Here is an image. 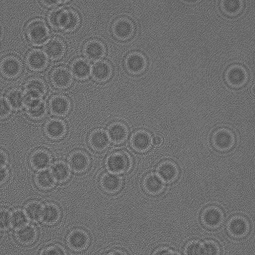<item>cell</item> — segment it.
Instances as JSON below:
<instances>
[{
    "instance_id": "42",
    "label": "cell",
    "mask_w": 255,
    "mask_h": 255,
    "mask_svg": "<svg viewBox=\"0 0 255 255\" xmlns=\"http://www.w3.org/2000/svg\"><path fill=\"white\" fill-rule=\"evenodd\" d=\"M11 223V215L5 209H0V227L6 228Z\"/></svg>"
},
{
    "instance_id": "3",
    "label": "cell",
    "mask_w": 255,
    "mask_h": 255,
    "mask_svg": "<svg viewBox=\"0 0 255 255\" xmlns=\"http://www.w3.org/2000/svg\"><path fill=\"white\" fill-rule=\"evenodd\" d=\"M211 142L216 150L226 152L233 148L236 142V137L231 130L226 128H221L213 132Z\"/></svg>"
},
{
    "instance_id": "13",
    "label": "cell",
    "mask_w": 255,
    "mask_h": 255,
    "mask_svg": "<svg viewBox=\"0 0 255 255\" xmlns=\"http://www.w3.org/2000/svg\"><path fill=\"white\" fill-rule=\"evenodd\" d=\"M67 127L65 123L58 119L48 120L44 126L45 136L50 140H58L66 135Z\"/></svg>"
},
{
    "instance_id": "47",
    "label": "cell",
    "mask_w": 255,
    "mask_h": 255,
    "mask_svg": "<svg viewBox=\"0 0 255 255\" xmlns=\"http://www.w3.org/2000/svg\"><path fill=\"white\" fill-rule=\"evenodd\" d=\"M152 142L155 146L159 147L163 144V139L160 135H156L152 139Z\"/></svg>"
},
{
    "instance_id": "46",
    "label": "cell",
    "mask_w": 255,
    "mask_h": 255,
    "mask_svg": "<svg viewBox=\"0 0 255 255\" xmlns=\"http://www.w3.org/2000/svg\"><path fill=\"white\" fill-rule=\"evenodd\" d=\"M62 2V1L59 0H42L40 1L42 5L46 7L54 6Z\"/></svg>"
},
{
    "instance_id": "26",
    "label": "cell",
    "mask_w": 255,
    "mask_h": 255,
    "mask_svg": "<svg viewBox=\"0 0 255 255\" xmlns=\"http://www.w3.org/2000/svg\"><path fill=\"white\" fill-rule=\"evenodd\" d=\"M66 45L64 41L58 37L49 40L44 47L45 54L52 60L61 59L66 52Z\"/></svg>"
},
{
    "instance_id": "38",
    "label": "cell",
    "mask_w": 255,
    "mask_h": 255,
    "mask_svg": "<svg viewBox=\"0 0 255 255\" xmlns=\"http://www.w3.org/2000/svg\"><path fill=\"white\" fill-rule=\"evenodd\" d=\"M39 255H67L65 249L57 244H52L43 248Z\"/></svg>"
},
{
    "instance_id": "10",
    "label": "cell",
    "mask_w": 255,
    "mask_h": 255,
    "mask_svg": "<svg viewBox=\"0 0 255 255\" xmlns=\"http://www.w3.org/2000/svg\"><path fill=\"white\" fill-rule=\"evenodd\" d=\"M23 70L20 60L14 55H7L0 61V73L8 79H14L19 77Z\"/></svg>"
},
{
    "instance_id": "21",
    "label": "cell",
    "mask_w": 255,
    "mask_h": 255,
    "mask_svg": "<svg viewBox=\"0 0 255 255\" xmlns=\"http://www.w3.org/2000/svg\"><path fill=\"white\" fill-rule=\"evenodd\" d=\"M113 74V67L107 61H99L93 65L91 69L92 77L98 83L107 82L111 78Z\"/></svg>"
},
{
    "instance_id": "29",
    "label": "cell",
    "mask_w": 255,
    "mask_h": 255,
    "mask_svg": "<svg viewBox=\"0 0 255 255\" xmlns=\"http://www.w3.org/2000/svg\"><path fill=\"white\" fill-rule=\"evenodd\" d=\"M38 235V231L35 227L26 224L17 229L15 234V238L20 244L28 246L36 242Z\"/></svg>"
},
{
    "instance_id": "45",
    "label": "cell",
    "mask_w": 255,
    "mask_h": 255,
    "mask_svg": "<svg viewBox=\"0 0 255 255\" xmlns=\"http://www.w3.org/2000/svg\"><path fill=\"white\" fill-rule=\"evenodd\" d=\"M153 255H180L177 252L167 248L159 249Z\"/></svg>"
},
{
    "instance_id": "7",
    "label": "cell",
    "mask_w": 255,
    "mask_h": 255,
    "mask_svg": "<svg viewBox=\"0 0 255 255\" xmlns=\"http://www.w3.org/2000/svg\"><path fill=\"white\" fill-rule=\"evenodd\" d=\"M200 220L202 225L208 229H218L224 221V212L217 206H208L202 210Z\"/></svg>"
},
{
    "instance_id": "8",
    "label": "cell",
    "mask_w": 255,
    "mask_h": 255,
    "mask_svg": "<svg viewBox=\"0 0 255 255\" xmlns=\"http://www.w3.org/2000/svg\"><path fill=\"white\" fill-rule=\"evenodd\" d=\"M251 225L248 219L242 215H236L228 220L227 231L228 234L235 239L244 238L250 232Z\"/></svg>"
},
{
    "instance_id": "44",
    "label": "cell",
    "mask_w": 255,
    "mask_h": 255,
    "mask_svg": "<svg viewBox=\"0 0 255 255\" xmlns=\"http://www.w3.org/2000/svg\"><path fill=\"white\" fill-rule=\"evenodd\" d=\"M9 162V156L7 152L0 148V167H6Z\"/></svg>"
},
{
    "instance_id": "30",
    "label": "cell",
    "mask_w": 255,
    "mask_h": 255,
    "mask_svg": "<svg viewBox=\"0 0 255 255\" xmlns=\"http://www.w3.org/2000/svg\"><path fill=\"white\" fill-rule=\"evenodd\" d=\"M91 148L96 151H102L107 148L109 145L108 135L102 129H96L90 134L88 139Z\"/></svg>"
},
{
    "instance_id": "35",
    "label": "cell",
    "mask_w": 255,
    "mask_h": 255,
    "mask_svg": "<svg viewBox=\"0 0 255 255\" xmlns=\"http://www.w3.org/2000/svg\"><path fill=\"white\" fill-rule=\"evenodd\" d=\"M51 172L55 181L59 182L66 181L70 175L68 167L62 162L55 163L52 168Z\"/></svg>"
},
{
    "instance_id": "39",
    "label": "cell",
    "mask_w": 255,
    "mask_h": 255,
    "mask_svg": "<svg viewBox=\"0 0 255 255\" xmlns=\"http://www.w3.org/2000/svg\"><path fill=\"white\" fill-rule=\"evenodd\" d=\"M185 255H201V241L192 240L188 242L184 249Z\"/></svg>"
},
{
    "instance_id": "14",
    "label": "cell",
    "mask_w": 255,
    "mask_h": 255,
    "mask_svg": "<svg viewBox=\"0 0 255 255\" xmlns=\"http://www.w3.org/2000/svg\"><path fill=\"white\" fill-rule=\"evenodd\" d=\"M25 62L31 70L40 72L47 67L48 60L47 56L43 51L40 49H34L27 54Z\"/></svg>"
},
{
    "instance_id": "22",
    "label": "cell",
    "mask_w": 255,
    "mask_h": 255,
    "mask_svg": "<svg viewBox=\"0 0 255 255\" xmlns=\"http://www.w3.org/2000/svg\"><path fill=\"white\" fill-rule=\"evenodd\" d=\"M61 217L62 211L59 206L49 202L43 205L39 219L43 224L51 226L58 223Z\"/></svg>"
},
{
    "instance_id": "41",
    "label": "cell",
    "mask_w": 255,
    "mask_h": 255,
    "mask_svg": "<svg viewBox=\"0 0 255 255\" xmlns=\"http://www.w3.org/2000/svg\"><path fill=\"white\" fill-rule=\"evenodd\" d=\"M26 219V214L21 211H16L11 215V224L17 228L25 225Z\"/></svg>"
},
{
    "instance_id": "17",
    "label": "cell",
    "mask_w": 255,
    "mask_h": 255,
    "mask_svg": "<svg viewBox=\"0 0 255 255\" xmlns=\"http://www.w3.org/2000/svg\"><path fill=\"white\" fill-rule=\"evenodd\" d=\"M106 52L105 44L100 40L92 39L87 41L83 47V53L89 60L95 61L103 58Z\"/></svg>"
},
{
    "instance_id": "2",
    "label": "cell",
    "mask_w": 255,
    "mask_h": 255,
    "mask_svg": "<svg viewBox=\"0 0 255 255\" xmlns=\"http://www.w3.org/2000/svg\"><path fill=\"white\" fill-rule=\"evenodd\" d=\"M25 32L28 41L34 45L43 44L49 35V30L47 24L39 18L30 20L25 26Z\"/></svg>"
},
{
    "instance_id": "36",
    "label": "cell",
    "mask_w": 255,
    "mask_h": 255,
    "mask_svg": "<svg viewBox=\"0 0 255 255\" xmlns=\"http://www.w3.org/2000/svg\"><path fill=\"white\" fill-rule=\"evenodd\" d=\"M43 205L37 200H32L26 203L24 207L25 214L32 219L40 218Z\"/></svg>"
},
{
    "instance_id": "34",
    "label": "cell",
    "mask_w": 255,
    "mask_h": 255,
    "mask_svg": "<svg viewBox=\"0 0 255 255\" xmlns=\"http://www.w3.org/2000/svg\"><path fill=\"white\" fill-rule=\"evenodd\" d=\"M220 7L225 15L232 17L241 12L243 8V3L239 0H225L222 1Z\"/></svg>"
},
{
    "instance_id": "27",
    "label": "cell",
    "mask_w": 255,
    "mask_h": 255,
    "mask_svg": "<svg viewBox=\"0 0 255 255\" xmlns=\"http://www.w3.org/2000/svg\"><path fill=\"white\" fill-rule=\"evenodd\" d=\"M142 186L148 195L157 196L162 194L165 189L164 184L160 177L154 173H149L144 178Z\"/></svg>"
},
{
    "instance_id": "31",
    "label": "cell",
    "mask_w": 255,
    "mask_h": 255,
    "mask_svg": "<svg viewBox=\"0 0 255 255\" xmlns=\"http://www.w3.org/2000/svg\"><path fill=\"white\" fill-rule=\"evenodd\" d=\"M33 180L36 187L42 191L52 189L55 183V180L51 172L45 170L37 172L34 176Z\"/></svg>"
},
{
    "instance_id": "12",
    "label": "cell",
    "mask_w": 255,
    "mask_h": 255,
    "mask_svg": "<svg viewBox=\"0 0 255 255\" xmlns=\"http://www.w3.org/2000/svg\"><path fill=\"white\" fill-rule=\"evenodd\" d=\"M50 79L53 86L60 90L69 88L73 82V77L69 70L63 66L54 68L51 72Z\"/></svg>"
},
{
    "instance_id": "9",
    "label": "cell",
    "mask_w": 255,
    "mask_h": 255,
    "mask_svg": "<svg viewBox=\"0 0 255 255\" xmlns=\"http://www.w3.org/2000/svg\"><path fill=\"white\" fill-rule=\"evenodd\" d=\"M246 69L240 64H233L229 66L225 73V80L228 86L233 88L243 87L248 80Z\"/></svg>"
},
{
    "instance_id": "5",
    "label": "cell",
    "mask_w": 255,
    "mask_h": 255,
    "mask_svg": "<svg viewBox=\"0 0 255 255\" xmlns=\"http://www.w3.org/2000/svg\"><path fill=\"white\" fill-rule=\"evenodd\" d=\"M124 67L130 75L137 76L143 74L148 67V60L142 52L134 51L128 53L124 60Z\"/></svg>"
},
{
    "instance_id": "48",
    "label": "cell",
    "mask_w": 255,
    "mask_h": 255,
    "mask_svg": "<svg viewBox=\"0 0 255 255\" xmlns=\"http://www.w3.org/2000/svg\"><path fill=\"white\" fill-rule=\"evenodd\" d=\"M104 255H128V254L122 250L115 249L106 253Z\"/></svg>"
},
{
    "instance_id": "18",
    "label": "cell",
    "mask_w": 255,
    "mask_h": 255,
    "mask_svg": "<svg viewBox=\"0 0 255 255\" xmlns=\"http://www.w3.org/2000/svg\"><path fill=\"white\" fill-rule=\"evenodd\" d=\"M52 161L50 152L44 148H37L33 150L29 158V164L32 168L37 170H44Z\"/></svg>"
},
{
    "instance_id": "23",
    "label": "cell",
    "mask_w": 255,
    "mask_h": 255,
    "mask_svg": "<svg viewBox=\"0 0 255 255\" xmlns=\"http://www.w3.org/2000/svg\"><path fill=\"white\" fill-rule=\"evenodd\" d=\"M128 133L127 126L121 121L113 122L108 127V136L116 144H119L124 142L128 137Z\"/></svg>"
},
{
    "instance_id": "16",
    "label": "cell",
    "mask_w": 255,
    "mask_h": 255,
    "mask_svg": "<svg viewBox=\"0 0 255 255\" xmlns=\"http://www.w3.org/2000/svg\"><path fill=\"white\" fill-rule=\"evenodd\" d=\"M25 107L28 117L33 120H41L47 113V106L42 98H27Z\"/></svg>"
},
{
    "instance_id": "1",
    "label": "cell",
    "mask_w": 255,
    "mask_h": 255,
    "mask_svg": "<svg viewBox=\"0 0 255 255\" xmlns=\"http://www.w3.org/2000/svg\"><path fill=\"white\" fill-rule=\"evenodd\" d=\"M48 19L50 25L54 29L70 32L75 30L80 23V18L77 12L71 8H60L51 11Z\"/></svg>"
},
{
    "instance_id": "19",
    "label": "cell",
    "mask_w": 255,
    "mask_h": 255,
    "mask_svg": "<svg viewBox=\"0 0 255 255\" xmlns=\"http://www.w3.org/2000/svg\"><path fill=\"white\" fill-rule=\"evenodd\" d=\"M49 110L52 114L58 116L67 115L70 111L71 104L70 99L61 94L54 95L49 102Z\"/></svg>"
},
{
    "instance_id": "43",
    "label": "cell",
    "mask_w": 255,
    "mask_h": 255,
    "mask_svg": "<svg viewBox=\"0 0 255 255\" xmlns=\"http://www.w3.org/2000/svg\"><path fill=\"white\" fill-rule=\"evenodd\" d=\"M10 172L6 167H0V186L6 184L9 180Z\"/></svg>"
},
{
    "instance_id": "40",
    "label": "cell",
    "mask_w": 255,
    "mask_h": 255,
    "mask_svg": "<svg viewBox=\"0 0 255 255\" xmlns=\"http://www.w3.org/2000/svg\"><path fill=\"white\" fill-rule=\"evenodd\" d=\"M12 109L6 98L0 96V120L8 118L11 114Z\"/></svg>"
},
{
    "instance_id": "33",
    "label": "cell",
    "mask_w": 255,
    "mask_h": 255,
    "mask_svg": "<svg viewBox=\"0 0 255 255\" xmlns=\"http://www.w3.org/2000/svg\"><path fill=\"white\" fill-rule=\"evenodd\" d=\"M73 75L77 79L83 80L88 78L90 72L89 62L83 58L75 59L71 65Z\"/></svg>"
},
{
    "instance_id": "6",
    "label": "cell",
    "mask_w": 255,
    "mask_h": 255,
    "mask_svg": "<svg viewBox=\"0 0 255 255\" xmlns=\"http://www.w3.org/2000/svg\"><path fill=\"white\" fill-rule=\"evenodd\" d=\"M132 162L129 155L123 151L115 152L110 154L106 159V166L112 173H124L128 171Z\"/></svg>"
},
{
    "instance_id": "15",
    "label": "cell",
    "mask_w": 255,
    "mask_h": 255,
    "mask_svg": "<svg viewBox=\"0 0 255 255\" xmlns=\"http://www.w3.org/2000/svg\"><path fill=\"white\" fill-rule=\"evenodd\" d=\"M69 166L75 173H83L90 166V158L85 151L78 150L71 153L68 159Z\"/></svg>"
},
{
    "instance_id": "32",
    "label": "cell",
    "mask_w": 255,
    "mask_h": 255,
    "mask_svg": "<svg viewBox=\"0 0 255 255\" xmlns=\"http://www.w3.org/2000/svg\"><path fill=\"white\" fill-rule=\"evenodd\" d=\"M6 98L11 108L17 110L25 107L27 99L24 91L17 88L10 89Z\"/></svg>"
},
{
    "instance_id": "24",
    "label": "cell",
    "mask_w": 255,
    "mask_h": 255,
    "mask_svg": "<svg viewBox=\"0 0 255 255\" xmlns=\"http://www.w3.org/2000/svg\"><path fill=\"white\" fill-rule=\"evenodd\" d=\"M158 176L168 183L175 182L179 176V168L173 161L165 160L160 163L157 167Z\"/></svg>"
},
{
    "instance_id": "4",
    "label": "cell",
    "mask_w": 255,
    "mask_h": 255,
    "mask_svg": "<svg viewBox=\"0 0 255 255\" xmlns=\"http://www.w3.org/2000/svg\"><path fill=\"white\" fill-rule=\"evenodd\" d=\"M135 32V26L130 18L121 16L116 18L111 26V32L117 40L126 41L132 38Z\"/></svg>"
},
{
    "instance_id": "20",
    "label": "cell",
    "mask_w": 255,
    "mask_h": 255,
    "mask_svg": "<svg viewBox=\"0 0 255 255\" xmlns=\"http://www.w3.org/2000/svg\"><path fill=\"white\" fill-rule=\"evenodd\" d=\"M24 92L27 98H42L47 91V86L45 82L36 77L27 79L24 84Z\"/></svg>"
},
{
    "instance_id": "11",
    "label": "cell",
    "mask_w": 255,
    "mask_h": 255,
    "mask_svg": "<svg viewBox=\"0 0 255 255\" xmlns=\"http://www.w3.org/2000/svg\"><path fill=\"white\" fill-rule=\"evenodd\" d=\"M66 241L68 247L75 252H81L86 249L90 245V237L84 229L77 228L72 229L68 234Z\"/></svg>"
},
{
    "instance_id": "37",
    "label": "cell",
    "mask_w": 255,
    "mask_h": 255,
    "mask_svg": "<svg viewBox=\"0 0 255 255\" xmlns=\"http://www.w3.org/2000/svg\"><path fill=\"white\" fill-rule=\"evenodd\" d=\"M221 248L218 243L212 240L201 242V255H220Z\"/></svg>"
},
{
    "instance_id": "28",
    "label": "cell",
    "mask_w": 255,
    "mask_h": 255,
    "mask_svg": "<svg viewBox=\"0 0 255 255\" xmlns=\"http://www.w3.org/2000/svg\"><path fill=\"white\" fill-rule=\"evenodd\" d=\"M130 143L134 150L138 152H144L150 148L152 143V138L147 131L140 129L133 134Z\"/></svg>"
},
{
    "instance_id": "25",
    "label": "cell",
    "mask_w": 255,
    "mask_h": 255,
    "mask_svg": "<svg viewBox=\"0 0 255 255\" xmlns=\"http://www.w3.org/2000/svg\"><path fill=\"white\" fill-rule=\"evenodd\" d=\"M101 188L107 193L116 194L119 192L123 185L122 179L115 174L105 173L99 180Z\"/></svg>"
}]
</instances>
